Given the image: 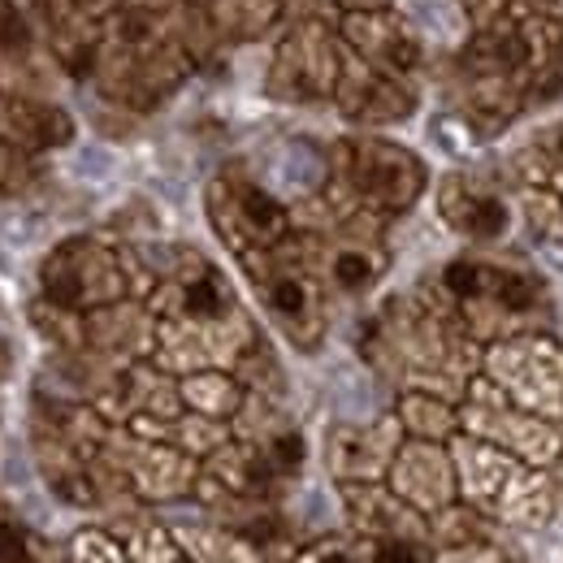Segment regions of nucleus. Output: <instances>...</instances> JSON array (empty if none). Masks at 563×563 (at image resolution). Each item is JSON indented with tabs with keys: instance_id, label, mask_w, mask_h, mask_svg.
<instances>
[{
	"instance_id": "obj_30",
	"label": "nucleus",
	"mask_w": 563,
	"mask_h": 563,
	"mask_svg": "<svg viewBox=\"0 0 563 563\" xmlns=\"http://www.w3.org/2000/svg\"><path fill=\"white\" fill-rule=\"evenodd\" d=\"M511 18H520V22H563V0H516Z\"/></svg>"
},
{
	"instance_id": "obj_29",
	"label": "nucleus",
	"mask_w": 563,
	"mask_h": 563,
	"mask_svg": "<svg viewBox=\"0 0 563 563\" xmlns=\"http://www.w3.org/2000/svg\"><path fill=\"white\" fill-rule=\"evenodd\" d=\"M35 178V165H31V152L13 147V143L0 140V196H13V191H26Z\"/></svg>"
},
{
	"instance_id": "obj_15",
	"label": "nucleus",
	"mask_w": 563,
	"mask_h": 563,
	"mask_svg": "<svg viewBox=\"0 0 563 563\" xmlns=\"http://www.w3.org/2000/svg\"><path fill=\"white\" fill-rule=\"evenodd\" d=\"M82 330H87V352L104 355L113 364L152 360L156 347V317L143 299H118L82 312Z\"/></svg>"
},
{
	"instance_id": "obj_18",
	"label": "nucleus",
	"mask_w": 563,
	"mask_h": 563,
	"mask_svg": "<svg viewBox=\"0 0 563 563\" xmlns=\"http://www.w3.org/2000/svg\"><path fill=\"white\" fill-rule=\"evenodd\" d=\"M555 516H560V494L551 482V468H533L520 460L494 503V520L516 533H542Z\"/></svg>"
},
{
	"instance_id": "obj_26",
	"label": "nucleus",
	"mask_w": 563,
	"mask_h": 563,
	"mask_svg": "<svg viewBox=\"0 0 563 563\" xmlns=\"http://www.w3.org/2000/svg\"><path fill=\"white\" fill-rule=\"evenodd\" d=\"M290 563H373L368 560V542L360 533H330V538H317L308 547H299Z\"/></svg>"
},
{
	"instance_id": "obj_4",
	"label": "nucleus",
	"mask_w": 563,
	"mask_h": 563,
	"mask_svg": "<svg viewBox=\"0 0 563 563\" xmlns=\"http://www.w3.org/2000/svg\"><path fill=\"white\" fill-rule=\"evenodd\" d=\"M482 373L511 404L563 421V343L555 334L520 330V334L494 339L482 355Z\"/></svg>"
},
{
	"instance_id": "obj_25",
	"label": "nucleus",
	"mask_w": 563,
	"mask_h": 563,
	"mask_svg": "<svg viewBox=\"0 0 563 563\" xmlns=\"http://www.w3.org/2000/svg\"><path fill=\"white\" fill-rule=\"evenodd\" d=\"M520 209H525V221L533 225V234H538V239H547V243H563V191L520 187Z\"/></svg>"
},
{
	"instance_id": "obj_24",
	"label": "nucleus",
	"mask_w": 563,
	"mask_h": 563,
	"mask_svg": "<svg viewBox=\"0 0 563 563\" xmlns=\"http://www.w3.org/2000/svg\"><path fill=\"white\" fill-rule=\"evenodd\" d=\"M44 563H131V551L109 529H78L70 542Z\"/></svg>"
},
{
	"instance_id": "obj_17",
	"label": "nucleus",
	"mask_w": 563,
	"mask_h": 563,
	"mask_svg": "<svg viewBox=\"0 0 563 563\" xmlns=\"http://www.w3.org/2000/svg\"><path fill=\"white\" fill-rule=\"evenodd\" d=\"M451 460H455V482H460V498L482 507L486 516H494V503L507 486V477L516 473V455L498 451L486 438L473 433H455L451 438Z\"/></svg>"
},
{
	"instance_id": "obj_3",
	"label": "nucleus",
	"mask_w": 563,
	"mask_h": 563,
	"mask_svg": "<svg viewBox=\"0 0 563 563\" xmlns=\"http://www.w3.org/2000/svg\"><path fill=\"white\" fill-rule=\"evenodd\" d=\"M243 269L256 282V290L265 299V312L274 317L282 334L299 352H317L321 339H325V286L312 274V265L299 256L295 234L274 252L243 256Z\"/></svg>"
},
{
	"instance_id": "obj_7",
	"label": "nucleus",
	"mask_w": 563,
	"mask_h": 563,
	"mask_svg": "<svg viewBox=\"0 0 563 563\" xmlns=\"http://www.w3.org/2000/svg\"><path fill=\"white\" fill-rule=\"evenodd\" d=\"M209 217L221 243L243 261L256 252H274L295 234V217L278 196L243 174H221L209 187Z\"/></svg>"
},
{
	"instance_id": "obj_5",
	"label": "nucleus",
	"mask_w": 563,
	"mask_h": 563,
	"mask_svg": "<svg viewBox=\"0 0 563 563\" xmlns=\"http://www.w3.org/2000/svg\"><path fill=\"white\" fill-rule=\"evenodd\" d=\"M460 424L473 438H486L498 451L533 464V468H551L563 451V429L551 417H538L520 404H511L486 373H477L460 399Z\"/></svg>"
},
{
	"instance_id": "obj_31",
	"label": "nucleus",
	"mask_w": 563,
	"mask_h": 563,
	"mask_svg": "<svg viewBox=\"0 0 563 563\" xmlns=\"http://www.w3.org/2000/svg\"><path fill=\"white\" fill-rule=\"evenodd\" d=\"M511 4H516V0H460V9L468 13L473 26H490V22H498V18H507Z\"/></svg>"
},
{
	"instance_id": "obj_2",
	"label": "nucleus",
	"mask_w": 563,
	"mask_h": 563,
	"mask_svg": "<svg viewBox=\"0 0 563 563\" xmlns=\"http://www.w3.org/2000/svg\"><path fill=\"white\" fill-rule=\"evenodd\" d=\"M429 187V169L417 152L390 140H347L334 147V178L321 196L325 230L352 212L395 217L408 212Z\"/></svg>"
},
{
	"instance_id": "obj_16",
	"label": "nucleus",
	"mask_w": 563,
	"mask_h": 563,
	"mask_svg": "<svg viewBox=\"0 0 563 563\" xmlns=\"http://www.w3.org/2000/svg\"><path fill=\"white\" fill-rule=\"evenodd\" d=\"M347 525L360 538H429V516L404 503L386 482H352L339 486Z\"/></svg>"
},
{
	"instance_id": "obj_23",
	"label": "nucleus",
	"mask_w": 563,
	"mask_h": 563,
	"mask_svg": "<svg viewBox=\"0 0 563 563\" xmlns=\"http://www.w3.org/2000/svg\"><path fill=\"white\" fill-rule=\"evenodd\" d=\"M282 18V0H209V22L217 40L247 44L261 40Z\"/></svg>"
},
{
	"instance_id": "obj_32",
	"label": "nucleus",
	"mask_w": 563,
	"mask_h": 563,
	"mask_svg": "<svg viewBox=\"0 0 563 563\" xmlns=\"http://www.w3.org/2000/svg\"><path fill=\"white\" fill-rule=\"evenodd\" d=\"M343 13H373V9H390L395 0H334Z\"/></svg>"
},
{
	"instance_id": "obj_19",
	"label": "nucleus",
	"mask_w": 563,
	"mask_h": 563,
	"mask_svg": "<svg viewBox=\"0 0 563 563\" xmlns=\"http://www.w3.org/2000/svg\"><path fill=\"white\" fill-rule=\"evenodd\" d=\"M0 140L22 147V152H48V147H66L74 140V122L57 104L0 96Z\"/></svg>"
},
{
	"instance_id": "obj_1",
	"label": "nucleus",
	"mask_w": 563,
	"mask_h": 563,
	"mask_svg": "<svg viewBox=\"0 0 563 563\" xmlns=\"http://www.w3.org/2000/svg\"><path fill=\"white\" fill-rule=\"evenodd\" d=\"M438 286L482 347L520 330H542L551 312V290L542 274H533L520 261L460 256L438 274Z\"/></svg>"
},
{
	"instance_id": "obj_22",
	"label": "nucleus",
	"mask_w": 563,
	"mask_h": 563,
	"mask_svg": "<svg viewBox=\"0 0 563 563\" xmlns=\"http://www.w3.org/2000/svg\"><path fill=\"white\" fill-rule=\"evenodd\" d=\"M178 390H183V404L191 412H205L212 421H234L239 408L247 404V386L230 373V368H200V373H187L178 377Z\"/></svg>"
},
{
	"instance_id": "obj_14",
	"label": "nucleus",
	"mask_w": 563,
	"mask_h": 563,
	"mask_svg": "<svg viewBox=\"0 0 563 563\" xmlns=\"http://www.w3.org/2000/svg\"><path fill=\"white\" fill-rule=\"evenodd\" d=\"M343 44L352 48L364 66L399 74V78H408V74L424 62L417 31H412L395 9L347 13V18H343Z\"/></svg>"
},
{
	"instance_id": "obj_20",
	"label": "nucleus",
	"mask_w": 563,
	"mask_h": 563,
	"mask_svg": "<svg viewBox=\"0 0 563 563\" xmlns=\"http://www.w3.org/2000/svg\"><path fill=\"white\" fill-rule=\"evenodd\" d=\"M178 542L187 547V555L196 563H269V551L256 547L247 533L209 520V525H178L174 529Z\"/></svg>"
},
{
	"instance_id": "obj_33",
	"label": "nucleus",
	"mask_w": 563,
	"mask_h": 563,
	"mask_svg": "<svg viewBox=\"0 0 563 563\" xmlns=\"http://www.w3.org/2000/svg\"><path fill=\"white\" fill-rule=\"evenodd\" d=\"M551 482H555V494H560V507H563V451H560V460L551 464Z\"/></svg>"
},
{
	"instance_id": "obj_10",
	"label": "nucleus",
	"mask_w": 563,
	"mask_h": 563,
	"mask_svg": "<svg viewBox=\"0 0 563 563\" xmlns=\"http://www.w3.org/2000/svg\"><path fill=\"white\" fill-rule=\"evenodd\" d=\"M404 424L399 417H377L373 424H334L325 438V468L339 486L352 482H386L395 451L404 446Z\"/></svg>"
},
{
	"instance_id": "obj_28",
	"label": "nucleus",
	"mask_w": 563,
	"mask_h": 563,
	"mask_svg": "<svg viewBox=\"0 0 563 563\" xmlns=\"http://www.w3.org/2000/svg\"><path fill=\"white\" fill-rule=\"evenodd\" d=\"M0 563H44L40 542L0 507Z\"/></svg>"
},
{
	"instance_id": "obj_34",
	"label": "nucleus",
	"mask_w": 563,
	"mask_h": 563,
	"mask_svg": "<svg viewBox=\"0 0 563 563\" xmlns=\"http://www.w3.org/2000/svg\"><path fill=\"white\" fill-rule=\"evenodd\" d=\"M269 563H286V560H269Z\"/></svg>"
},
{
	"instance_id": "obj_8",
	"label": "nucleus",
	"mask_w": 563,
	"mask_h": 563,
	"mask_svg": "<svg viewBox=\"0 0 563 563\" xmlns=\"http://www.w3.org/2000/svg\"><path fill=\"white\" fill-rule=\"evenodd\" d=\"M100 455L122 473L126 490L135 494L143 507L196 498L200 460L178 451L174 442H156V438H143L135 429H126V424H113V433H109Z\"/></svg>"
},
{
	"instance_id": "obj_6",
	"label": "nucleus",
	"mask_w": 563,
	"mask_h": 563,
	"mask_svg": "<svg viewBox=\"0 0 563 563\" xmlns=\"http://www.w3.org/2000/svg\"><path fill=\"white\" fill-rule=\"evenodd\" d=\"M40 290H44V299L74 308V312L135 299L122 252L100 239H66L62 247H53L40 269Z\"/></svg>"
},
{
	"instance_id": "obj_9",
	"label": "nucleus",
	"mask_w": 563,
	"mask_h": 563,
	"mask_svg": "<svg viewBox=\"0 0 563 563\" xmlns=\"http://www.w3.org/2000/svg\"><path fill=\"white\" fill-rule=\"evenodd\" d=\"M339 74H343V53L334 35L325 31L321 18H308L278 44L269 66V91L290 104H312L334 96Z\"/></svg>"
},
{
	"instance_id": "obj_13",
	"label": "nucleus",
	"mask_w": 563,
	"mask_h": 563,
	"mask_svg": "<svg viewBox=\"0 0 563 563\" xmlns=\"http://www.w3.org/2000/svg\"><path fill=\"white\" fill-rule=\"evenodd\" d=\"M334 100L360 126H390V122H404V118L417 113V87L408 78L373 70L360 57L355 62L343 57V74H339Z\"/></svg>"
},
{
	"instance_id": "obj_11",
	"label": "nucleus",
	"mask_w": 563,
	"mask_h": 563,
	"mask_svg": "<svg viewBox=\"0 0 563 563\" xmlns=\"http://www.w3.org/2000/svg\"><path fill=\"white\" fill-rule=\"evenodd\" d=\"M438 217L468 243H503L511 230V200L482 174H446L438 183Z\"/></svg>"
},
{
	"instance_id": "obj_21",
	"label": "nucleus",
	"mask_w": 563,
	"mask_h": 563,
	"mask_svg": "<svg viewBox=\"0 0 563 563\" xmlns=\"http://www.w3.org/2000/svg\"><path fill=\"white\" fill-rule=\"evenodd\" d=\"M395 417L408 438H424V442H451L455 433H464L460 404L446 395H433V390H404L395 404Z\"/></svg>"
},
{
	"instance_id": "obj_27",
	"label": "nucleus",
	"mask_w": 563,
	"mask_h": 563,
	"mask_svg": "<svg viewBox=\"0 0 563 563\" xmlns=\"http://www.w3.org/2000/svg\"><path fill=\"white\" fill-rule=\"evenodd\" d=\"M433 563H520L511 555V547L503 542V533L494 538H473V542H455V547H433Z\"/></svg>"
},
{
	"instance_id": "obj_12",
	"label": "nucleus",
	"mask_w": 563,
	"mask_h": 563,
	"mask_svg": "<svg viewBox=\"0 0 563 563\" xmlns=\"http://www.w3.org/2000/svg\"><path fill=\"white\" fill-rule=\"evenodd\" d=\"M386 486L399 494L404 503H412L421 516H438L442 507H451L460 498L451 442L404 438V446L395 451V464L386 473Z\"/></svg>"
}]
</instances>
